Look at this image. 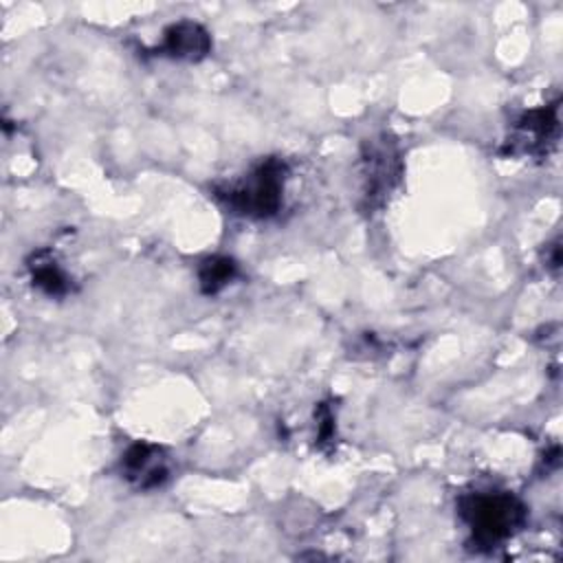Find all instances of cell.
Instances as JSON below:
<instances>
[{
  "label": "cell",
  "instance_id": "obj_2",
  "mask_svg": "<svg viewBox=\"0 0 563 563\" xmlns=\"http://www.w3.org/2000/svg\"><path fill=\"white\" fill-rule=\"evenodd\" d=\"M284 180L286 163L279 158H266L255 165L242 180L229 187H220L216 196L242 216L268 218L282 205Z\"/></svg>",
  "mask_w": 563,
  "mask_h": 563
},
{
  "label": "cell",
  "instance_id": "obj_7",
  "mask_svg": "<svg viewBox=\"0 0 563 563\" xmlns=\"http://www.w3.org/2000/svg\"><path fill=\"white\" fill-rule=\"evenodd\" d=\"M29 271H31L33 284L40 290H44L46 295H51V297L66 295L68 279H66L64 271L59 268V264L55 262V257L48 251L33 253V257L29 260Z\"/></svg>",
  "mask_w": 563,
  "mask_h": 563
},
{
  "label": "cell",
  "instance_id": "obj_1",
  "mask_svg": "<svg viewBox=\"0 0 563 563\" xmlns=\"http://www.w3.org/2000/svg\"><path fill=\"white\" fill-rule=\"evenodd\" d=\"M460 515L479 545H495L512 537L526 521V506L506 490L468 493L460 499Z\"/></svg>",
  "mask_w": 563,
  "mask_h": 563
},
{
  "label": "cell",
  "instance_id": "obj_5",
  "mask_svg": "<svg viewBox=\"0 0 563 563\" xmlns=\"http://www.w3.org/2000/svg\"><path fill=\"white\" fill-rule=\"evenodd\" d=\"M121 466H123L125 479L141 490L156 488L167 479V473H169L163 449L147 442H134L123 453Z\"/></svg>",
  "mask_w": 563,
  "mask_h": 563
},
{
  "label": "cell",
  "instance_id": "obj_8",
  "mask_svg": "<svg viewBox=\"0 0 563 563\" xmlns=\"http://www.w3.org/2000/svg\"><path fill=\"white\" fill-rule=\"evenodd\" d=\"M238 273V266L229 257H207L198 268V282L205 295H216L222 290Z\"/></svg>",
  "mask_w": 563,
  "mask_h": 563
},
{
  "label": "cell",
  "instance_id": "obj_6",
  "mask_svg": "<svg viewBox=\"0 0 563 563\" xmlns=\"http://www.w3.org/2000/svg\"><path fill=\"white\" fill-rule=\"evenodd\" d=\"M158 51L174 59L198 62L207 57V53L211 51V37L202 24L191 20H180L165 29Z\"/></svg>",
  "mask_w": 563,
  "mask_h": 563
},
{
  "label": "cell",
  "instance_id": "obj_3",
  "mask_svg": "<svg viewBox=\"0 0 563 563\" xmlns=\"http://www.w3.org/2000/svg\"><path fill=\"white\" fill-rule=\"evenodd\" d=\"M402 163L400 152L394 139L387 134L374 136L365 141L361 154V196L363 209H376L391 194L396 183L400 180Z\"/></svg>",
  "mask_w": 563,
  "mask_h": 563
},
{
  "label": "cell",
  "instance_id": "obj_9",
  "mask_svg": "<svg viewBox=\"0 0 563 563\" xmlns=\"http://www.w3.org/2000/svg\"><path fill=\"white\" fill-rule=\"evenodd\" d=\"M317 420H319V442H330L334 438V416L330 411L328 405H321L317 411Z\"/></svg>",
  "mask_w": 563,
  "mask_h": 563
},
{
  "label": "cell",
  "instance_id": "obj_4",
  "mask_svg": "<svg viewBox=\"0 0 563 563\" xmlns=\"http://www.w3.org/2000/svg\"><path fill=\"white\" fill-rule=\"evenodd\" d=\"M559 136V101L523 112L510 128L506 139V154L512 156H543Z\"/></svg>",
  "mask_w": 563,
  "mask_h": 563
}]
</instances>
